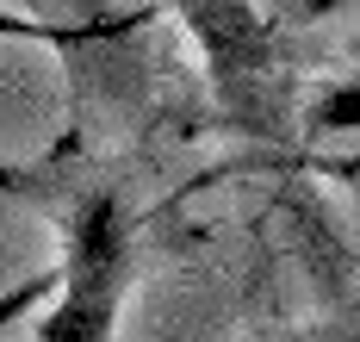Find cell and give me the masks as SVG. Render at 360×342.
Listing matches in <instances>:
<instances>
[{
  "label": "cell",
  "instance_id": "3957f363",
  "mask_svg": "<svg viewBox=\"0 0 360 342\" xmlns=\"http://www.w3.org/2000/svg\"><path fill=\"white\" fill-rule=\"evenodd\" d=\"M317 131H342V125H360V81L354 87H329L323 100H317V113H311Z\"/></svg>",
  "mask_w": 360,
  "mask_h": 342
},
{
  "label": "cell",
  "instance_id": "5b68a950",
  "mask_svg": "<svg viewBox=\"0 0 360 342\" xmlns=\"http://www.w3.org/2000/svg\"><path fill=\"white\" fill-rule=\"evenodd\" d=\"M323 175H335V181H348V187H360V156H329V162H317Z\"/></svg>",
  "mask_w": 360,
  "mask_h": 342
},
{
  "label": "cell",
  "instance_id": "277c9868",
  "mask_svg": "<svg viewBox=\"0 0 360 342\" xmlns=\"http://www.w3.org/2000/svg\"><path fill=\"white\" fill-rule=\"evenodd\" d=\"M274 6H280V19H292V25H311V19L335 13L342 0H274Z\"/></svg>",
  "mask_w": 360,
  "mask_h": 342
},
{
  "label": "cell",
  "instance_id": "6da1fadb",
  "mask_svg": "<svg viewBox=\"0 0 360 342\" xmlns=\"http://www.w3.org/2000/svg\"><path fill=\"white\" fill-rule=\"evenodd\" d=\"M56 286H63V305L37 324V336H56V342L112 336L118 299L131 286V224H124L112 193H81V212L69 218V255H63Z\"/></svg>",
  "mask_w": 360,
  "mask_h": 342
},
{
  "label": "cell",
  "instance_id": "7a4b0ae2",
  "mask_svg": "<svg viewBox=\"0 0 360 342\" xmlns=\"http://www.w3.org/2000/svg\"><path fill=\"white\" fill-rule=\"evenodd\" d=\"M193 25V38L205 50V69H212L217 100L230 106L236 125L267 131L274 113V75H280V56H274V32L267 19L255 13L249 0H174Z\"/></svg>",
  "mask_w": 360,
  "mask_h": 342
}]
</instances>
